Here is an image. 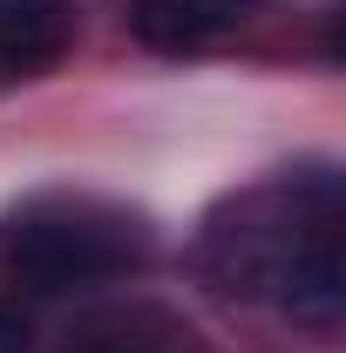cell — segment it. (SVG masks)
Segmentation results:
<instances>
[{
	"instance_id": "6",
	"label": "cell",
	"mask_w": 346,
	"mask_h": 353,
	"mask_svg": "<svg viewBox=\"0 0 346 353\" xmlns=\"http://www.w3.org/2000/svg\"><path fill=\"white\" fill-rule=\"evenodd\" d=\"M34 347V319L21 299H0V353H28Z\"/></svg>"
},
{
	"instance_id": "3",
	"label": "cell",
	"mask_w": 346,
	"mask_h": 353,
	"mask_svg": "<svg viewBox=\"0 0 346 353\" xmlns=\"http://www.w3.org/2000/svg\"><path fill=\"white\" fill-rule=\"evenodd\" d=\"M265 0H130V34L150 54H204V48L245 34Z\"/></svg>"
},
{
	"instance_id": "1",
	"label": "cell",
	"mask_w": 346,
	"mask_h": 353,
	"mask_svg": "<svg viewBox=\"0 0 346 353\" xmlns=\"http://www.w3.org/2000/svg\"><path fill=\"white\" fill-rule=\"evenodd\" d=\"M340 238V176L333 170H292L272 176L258 190L231 197L204 224V272L217 292L238 299H272L285 285V272Z\"/></svg>"
},
{
	"instance_id": "4",
	"label": "cell",
	"mask_w": 346,
	"mask_h": 353,
	"mask_svg": "<svg viewBox=\"0 0 346 353\" xmlns=\"http://www.w3.org/2000/svg\"><path fill=\"white\" fill-rule=\"evenodd\" d=\"M61 353H211V347L190 319H176L163 306H116L82 319Z\"/></svg>"
},
{
	"instance_id": "5",
	"label": "cell",
	"mask_w": 346,
	"mask_h": 353,
	"mask_svg": "<svg viewBox=\"0 0 346 353\" xmlns=\"http://www.w3.org/2000/svg\"><path fill=\"white\" fill-rule=\"evenodd\" d=\"M75 41V0H0V68L34 75Z\"/></svg>"
},
{
	"instance_id": "2",
	"label": "cell",
	"mask_w": 346,
	"mask_h": 353,
	"mask_svg": "<svg viewBox=\"0 0 346 353\" xmlns=\"http://www.w3.org/2000/svg\"><path fill=\"white\" fill-rule=\"evenodd\" d=\"M150 259V231L95 204H68V211H34L7 231V272L28 292H88L109 285Z\"/></svg>"
}]
</instances>
